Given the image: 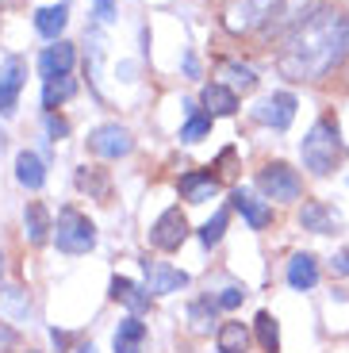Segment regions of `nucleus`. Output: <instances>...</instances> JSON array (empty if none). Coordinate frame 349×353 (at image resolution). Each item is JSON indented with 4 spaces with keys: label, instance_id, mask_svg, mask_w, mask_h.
Segmentation results:
<instances>
[{
    "label": "nucleus",
    "instance_id": "20e7f679",
    "mask_svg": "<svg viewBox=\"0 0 349 353\" xmlns=\"http://www.w3.org/2000/svg\"><path fill=\"white\" fill-rule=\"evenodd\" d=\"M54 242H58L61 254H88V250L97 246V227L88 215H81L77 208H61L58 212V230H54Z\"/></svg>",
    "mask_w": 349,
    "mask_h": 353
},
{
    "label": "nucleus",
    "instance_id": "9d476101",
    "mask_svg": "<svg viewBox=\"0 0 349 353\" xmlns=\"http://www.w3.org/2000/svg\"><path fill=\"white\" fill-rule=\"evenodd\" d=\"M142 273H146V292L150 296H169V292H181L184 284H188V273H184V269H173V265L154 261V257L142 261Z\"/></svg>",
    "mask_w": 349,
    "mask_h": 353
},
{
    "label": "nucleus",
    "instance_id": "f257e3e1",
    "mask_svg": "<svg viewBox=\"0 0 349 353\" xmlns=\"http://www.w3.org/2000/svg\"><path fill=\"white\" fill-rule=\"evenodd\" d=\"M349 58V16L334 8H315L292 27L284 50L277 54V73L288 81H319Z\"/></svg>",
    "mask_w": 349,
    "mask_h": 353
},
{
    "label": "nucleus",
    "instance_id": "4be33fe9",
    "mask_svg": "<svg viewBox=\"0 0 349 353\" xmlns=\"http://www.w3.org/2000/svg\"><path fill=\"white\" fill-rule=\"evenodd\" d=\"M215 345L219 353H246V345H250V330H246V323H223L215 334Z\"/></svg>",
    "mask_w": 349,
    "mask_h": 353
},
{
    "label": "nucleus",
    "instance_id": "39448f33",
    "mask_svg": "<svg viewBox=\"0 0 349 353\" xmlns=\"http://www.w3.org/2000/svg\"><path fill=\"white\" fill-rule=\"evenodd\" d=\"M257 188H261L265 200L292 203V200H299V192H303V181H299V173L292 165L272 161V165H265L261 173H257Z\"/></svg>",
    "mask_w": 349,
    "mask_h": 353
},
{
    "label": "nucleus",
    "instance_id": "6e6552de",
    "mask_svg": "<svg viewBox=\"0 0 349 353\" xmlns=\"http://www.w3.org/2000/svg\"><path fill=\"white\" fill-rule=\"evenodd\" d=\"M27 81V58L8 54L0 65V115H12L19 108V88Z\"/></svg>",
    "mask_w": 349,
    "mask_h": 353
},
{
    "label": "nucleus",
    "instance_id": "2f4dec72",
    "mask_svg": "<svg viewBox=\"0 0 349 353\" xmlns=\"http://www.w3.org/2000/svg\"><path fill=\"white\" fill-rule=\"evenodd\" d=\"M46 134H50L54 142H58V139H66V134H70V123H66V119H61V115L46 112Z\"/></svg>",
    "mask_w": 349,
    "mask_h": 353
},
{
    "label": "nucleus",
    "instance_id": "dca6fc26",
    "mask_svg": "<svg viewBox=\"0 0 349 353\" xmlns=\"http://www.w3.org/2000/svg\"><path fill=\"white\" fill-rule=\"evenodd\" d=\"M142 345H146V323H142L139 315L123 319L119 327H115L112 350H115V353H142Z\"/></svg>",
    "mask_w": 349,
    "mask_h": 353
},
{
    "label": "nucleus",
    "instance_id": "423d86ee",
    "mask_svg": "<svg viewBox=\"0 0 349 353\" xmlns=\"http://www.w3.org/2000/svg\"><path fill=\"white\" fill-rule=\"evenodd\" d=\"M184 239H188V219H184L181 208H166V212L154 219V227H150V246L166 250V254L181 250Z\"/></svg>",
    "mask_w": 349,
    "mask_h": 353
},
{
    "label": "nucleus",
    "instance_id": "393cba45",
    "mask_svg": "<svg viewBox=\"0 0 349 353\" xmlns=\"http://www.w3.org/2000/svg\"><path fill=\"white\" fill-rule=\"evenodd\" d=\"M253 327H257V342H261L265 350H269V353L280 350V323L269 315V311H261V315L253 319Z\"/></svg>",
    "mask_w": 349,
    "mask_h": 353
},
{
    "label": "nucleus",
    "instance_id": "412c9836",
    "mask_svg": "<svg viewBox=\"0 0 349 353\" xmlns=\"http://www.w3.org/2000/svg\"><path fill=\"white\" fill-rule=\"evenodd\" d=\"M23 230H27V242L31 246H43L46 234H50V215H46L43 203H27V212H23Z\"/></svg>",
    "mask_w": 349,
    "mask_h": 353
},
{
    "label": "nucleus",
    "instance_id": "7ed1b4c3",
    "mask_svg": "<svg viewBox=\"0 0 349 353\" xmlns=\"http://www.w3.org/2000/svg\"><path fill=\"white\" fill-rule=\"evenodd\" d=\"M284 8V0H235L223 12V23L235 35H250V31H269V23L277 19V12Z\"/></svg>",
    "mask_w": 349,
    "mask_h": 353
},
{
    "label": "nucleus",
    "instance_id": "a211bd4d",
    "mask_svg": "<svg viewBox=\"0 0 349 353\" xmlns=\"http://www.w3.org/2000/svg\"><path fill=\"white\" fill-rule=\"evenodd\" d=\"M66 23H70V8H66V4H50V8L35 12V31L43 39H50V43H58V35L66 31Z\"/></svg>",
    "mask_w": 349,
    "mask_h": 353
},
{
    "label": "nucleus",
    "instance_id": "b1692460",
    "mask_svg": "<svg viewBox=\"0 0 349 353\" xmlns=\"http://www.w3.org/2000/svg\"><path fill=\"white\" fill-rule=\"evenodd\" d=\"M73 92H77V81H73V77H54V81H46V85H43V108H46V112H54V108L66 104Z\"/></svg>",
    "mask_w": 349,
    "mask_h": 353
},
{
    "label": "nucleus",
    "instance_id": "9b49d317",
    "mask_svg": "<svg viewBox=\"0 0 349 353\" xmlns=\"http://www.w3.org/2000/svg\"><path fill=\"white\" fill-rule=\"evenodd\" d=\"M73 62H77V50H73V43H66V39H58L54 46H46V50L39 54V73H43V81H54V77H70Z\"/></svg>",
    "mask_w": 349,
    "mask_h": 353
},
{
    "label": "nucleus",
    "instance_id": "4c0bfd02",
    "mask_svg": "<svg viewBox=\"0 0 349 353\" xmlns=\"http://www.w3.org/2000/svg\"><path fill=\"white\" fill-rule=\"evenodd\" d=\"M0 154H4V131H0Z\"/></svg>",
    "mask_w": 349,
    "mask_h": 353
},
{
    "label": "nucleus",
    "instance_id": "bb28decb",
    "mask_svg": "<svg viewBox=\"0 0 349 353\" xmlns=\"http://www.w3.org/2000/svg\"><path fill=\"white\" fill-rule=\"evenodd\" d=\"M188 108H192V104H188ZM211 119H215V115L196 112V108H192V115H188V123L181 127V142H200L203 134L211 131Z\"/></svg>",
    "mask_w": 349,
    "mask_h": 353
},
{
    "label": "nucleus",
    "instance_id": "0eeeda50",
    "mask_svg": "<svg viewBox=\"0 0 349 353\" xmlns=\"http://www.w3.org/2000/svg\"><path fill=\"white\" fill-rule=\"evenodd\" d=\"M88 150L97 154V158L115 161V158H127V154L134 150V139H131V131H127V127L104 123V127H97V131L88 134Z\"/></svg>",
    "mask_w": 349,
    "mask_h": 353
},
{
    "label": "nucleus",
    "instance_id": "ddd939ff",
    "mask_svg": "<svg viewBox=\"0 0 349 353\" xmlns=\"http://www.w3.org/2000/svg\"><path fill=\"white\" fill-rule=\"evenodd\" d=\"M230 203H235V212L242 215L253 230H265L272 223V208L265 200H257L250 188H235V192H230Z\"/></svg>",
    "mask_w": 349,
    "mask_h": 353
},
{
    "label": "nucleus",
    "instance_id": "1a4fd4ad",
    "mask_svg": "<svg viewBox=\"0 0 349 353\" xmlns=\"http://www.w3.org/2000/svg\"><path fill=\"white\" fill-rule=\"evenodd\" d=\"M253 119L265 123V127H272V131H288L292 119H296V97H292V92H272V97L257 100Z\"/></svg>",
    "mask_w": 349,
    "mask_h": 353
},
{
    "label": "nucleus",
    "instance_id": "f03ea898",
    "mask_svg": "<svg viewBox=\"0 0 349 353\" xmlns=\"http://www.w3.org/2000/svg\"><path fill=\"white\" fill-rule=\"evenodd\" d=\"M341 154H346V142H341L338 123H334L330 115L315 119V127L307 131V139L299 142V158H303V165L311 169L315 176H330L334 169H338Z\"/></svg>",
    "mask_w": 349,
    "mask_h": 353
},
{
    "label": "nucleus",
    "instance_id": "f704fd0d",
    "mask_svg": "<svg viewBox=\"0 0 349 353\" xmlns=\"http://www.w3.org/2000/svg\"><path fill=\"white\" fill-rule=\"evenodd\" d=\"M97 19L100 23H112L115 19V0H97Z\"/></svg>",
    "mask_w": 349,
    "mask_h": 353
},
{
    "label": "nucleus",
    "instance_id": "58836bf2",
    "mask_svg": "<svg viewBox=\"0 0 349 353\" xmlns=\"http://www.w3.org/2000/svg\"><path fill=\"white\" fill-rule=\"evenodd\" d=\"M27 353H35V350H27Z\"/></svg>",
    "mask_w": 349,
    "mask_h": 353
},
{
    "label": "nucleus",
    "instance_id": "5701e85b",
    "mask_svg": "<svg viewBox=\"0 0 349 353\" xmlns=\"http://www.w3.org/2000/svg\"><path fill=\"white\" fill-rule=\"evenodd\" d=\"M77 188L81 192H88L92 200H108V192H112V181H108L104 169H77Z\"/></svg>",
    "mask_w": 349,
    "mask_h": 353
},
{
    "label": "nucleus",
    "instance_id": "2eb2a0df",
    "mask_svg": "<svg viewBox=\"0 0 349 353\" xmlns=\"http://www.w3.org/2000/svg\"><path fill=\"white\" fill-rule=\"evenodd\" d=\"M112 300L123 303V307L131 311V315H142V311H150V296L146 288H139L134 281H127V276H112Z\"/></svg>",
    "mask_w": 349,
    "mask_h": 353
},
{
    "label": "nucleus",
    "instance_id": "7c9ffc66",
    "mask_svg": "<svg viewBox=\"0 0 349 353\" xmlns=\"http://www.w3.org/2000/svg\"><path fill=\"white\" fill-rule=\"evenodd\" d=\"M246 300V288H242V284H227V288H223V292H219V296H215V303H219V307H238V303H242Z\"/></svg>",
    "mask_w": 349,
    "mask_h": 353
},
{
    "label": "nucleus",
    "instance_id": "f3484780",
    "mask_svg": "<svg viewBox=\"0 0 349 353\" xmlns=\"http://www.w3.org/2000/svg\"><path fill=\"white\" fill-rule=\"evenodd\" d=\"M203 108H208V115H235L238 112V92L230 85H223V81H211V85H203Z\"/></svg>",
    "mask_w": 349,
    "mask_h": 353
},
{
    "label": "nucleus",
    "instance_id": "a878e982",
    "mask_svg": "<svg viewBox=\"0 0 349 353\" xmlns=\"http://www.w3.org/2000/svg\"><path fill=\"white\" fill-rule=\"evenodd\" d=\"M223 77H227V85L235 88H242V92H250V88H257V73L250 70V65H242V62H227L223 65Z\"/></svg>",
    "mask_w": 349,
    "mask_h": 353
},
{
    "label": "nucleus",
    "instance_id": "4468645a",
    "mask_svg": "<svg viewBox=\"0 0 349 353\" xmlns=\"http://www.w3.org/2000/svg\"><path fill=\"white\" fill-rule=\"evenodd\" d=\"M177 192L184 196L188 203H208L211 196L219 192V176L215 173H203V169H192L177 181Z\"/></svg>",
    "mask_w": 349,
    "mask_h": 353
},
{
    "label": "nucleus",
    "instance_id": "6ab92c4d",
    "mask_svg": "<svg viewBox=\"0 0 349 353\" xmlns=\"http://www.w3.org/2000/svg\"><path fill=\"white\" fill-rule=\"evenodd\" d=\"M288 284L296 292H307L319 284V261H315V254H296L288 261Z\"/></svg>",
    "mask_w": 349,
    "mask_h": 353
},
{
    "label": "nucleus",
    "instance_id": "e433bc0d",
    "mask_svg": "<svg viewBox=\"0 0 349 353\" xmlns=\"http://www.w3.org/2000/svg\"><path fill=\"white\" fill-rule=\"evenodd\" d=\"M77 353H97V350H92V345H81V350Z\"/></svg>",
    "mask_w": 349,
    "mask_h": 353
},
{
    "label": "nucleus",
    "instance_id": "c9c22d12",
    "mask_svg": "<svg viewBox=\"0 0 349 353\" xmlns=\"http://www.w3.org/2000/svg\"><path fill=\"white\" fill-rule=\"evenodd\" d=\"M50 342L58 345V353H66V350H70V334H66V330H58V327L50 330Z\"/></svg>",
    "mask_w": 349,
    "mask_h": 353
},
{
    "label": "nucleus",
    "instance_id": "473e14b6",
    "mask_svg": "<svg viewBox=\"0 0 349 353\" xmlns=\"http://www.w3.org/2000/svg\"><path fill=\"white\" fill-rule=\"evenodd\" d=\"M16 350H19V334L8 323H0V353H16Z\"/></svg>",
    "mask_w": 349,
    "mask_h": 353
},
{
    "label": "nucleus",
    "instance_id": "aec40b11",
    "mask_svg": "<svg viewBox=\"0 0 349 353\" xmlns=\"http://www.w3.org/2000/svg\"><path fill=\"white\" fill-rule=\"evenodd\" d=\"M16 181L23 188H31V192H35V188H43L46 185V165H43V158H39V154H31V150H23L16 158Z\"/></svg>",
    "mask_w": 349,
    "mask_h": 353
},
{
    "label": "nucleus",
    "instance_id": "c85d7f7f",
    "mask_svg": "<svg viewBox=\"0 0 349 353\" xmlns=\"http://www.w3.org/2000/svg\"><path fill=\"white\" fill-rule=\"evenodd\" d=\"M227 219H230V212H227V208H219V212L211 215L208 223H203V227H200V242H203V246H215V242L223 239V230H227Z\"/></svg>",
    "mask_w": 349,
    "mask_h": 353
},
{
    "label": "nucleus",
    "instance_id": "f8f14e48",
    "mask_svg": "<svg viewBox=\"0 0 349 353\" xmlns=\"http://www.w3.org/2000/svg\"><path fill=\"white\" fill-rule=\"evenodd\" d=\"M299 227L311 230V234H334V230L341 227V215L323 200H307L303 208H299Z\"/></svg>",
    "mask_w": 349,
    "mask_h": 353
},
{
    "label": "nucleus",
    "instance_id": "cd10ccee",
    "mask_svg": "<svg viewBox=\"0 0 349 353\" xmlns=\"http://www.w3.org/2000/svg\"><path fill=\"white\" fill-rule=\"evenodd\" d=\"M219 303L215 296H203V300H196L192 307H188V319H192V330H208L211 327V319H215Z\"/></svg>",
    "mask_w": 349,
    "mask_h": 353
},
{
    "label": "nucleus",
    "instance_id": "c756f323",
    "mask_svg": "<svg viewBox=\"0 0 349 353\" xmlns=\"http://www.w3.org/2000/svg\"><path fill=\"white\" fill-rule=\"evenodd\" d=\"M4 303H8V311H12V315H19V319H27V315H31V300H27V292L19 288V284L4 288Z\"/></svg>",
    "mask_w": 349,
    "mask_h": 353
},
{
    "label": "nucleus",
    "instance_id": "72a5a7b5",
    "mask_svg": "<svg viewBox=\"0 0 349 353\" xmlns=\"http://www.w3.org/2000/svg\"><path fill=\"white\" fill-rule=\"evenodd\" d=\"M330 269L338 276H349V250H338V254L330 257Z\"/></svg>",
    "mask_w": 349,
    "mask_h": 353
}]
</instances>
